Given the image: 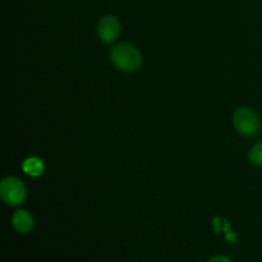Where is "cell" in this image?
<instances>
[{"instance_id": "8", "label": "cell", "mask_w": 262, "mask_h": 262, "mask_svg": "<svg viewBox=\"0 0 262 262\" xmlns=\"http://www.w3.org/2000/svg\"><path fill=\"white\" fill-rule=\"evenodd\" d=\"M207 262H232L229 257L227 256H222V255H217V256H212L211 258H209Z\"/></svg>"}, {"instance_id": "4", "label": "cell", "mask_w": 262, "mask_h": 262, "mask_svg": "<svg viewBox=\"0 0 262 262\" xmlns=\"http://www.w3.org/2000/svg\"><path fill=\"white\" fill-rule=\"evenodd\" d=\"M97 33L102 42H114L120 35V23L114 15H105L97 25Z\"/></svg>"}, {"instance_id": "1", "label": "cell", "mask_w": 262, "mask_h": 262, "mask_svg": "<svg viewBox=\"0 0 262 262\" xmlns=\"http://www.w3.org/2000/svg\"><path fill=\"white\" fill-rule=\"evenodd\" d=\"M110 60L119 71L136 72L142 64V56L136 46L122 42L112 48Z\"/></svg>"}, {"instance_id": "5", "label": "cell", "mask_w": 262, "mask_h": 262, "mask_svg": "<svg viewBox=\"0 0 262 262\" xmlns=\"http://www.w3.org/2000/svg\"><path fill=\"white\" fill-rule=\"evenodd\" d=\"M12 224L18 233L26 234V233L32 230L33 219L26 210H18V211H15L14 215H13Z\"/></svg>"}, {"instance_id": "6", "label": "cell", "mask_w": 262, "mask_h": 262, "mask_svg": "<svg viewBox=\"0 0 262 262\" xmlns=\"http://www.w3.org/2000/svg\"><path fill=\"white\" fill-rule=\"evenodd\" d=\"M23 170L32 177H37L42 174L43 164L38 158H30L23 164Z\"/></svg>"}, {"instance_id": "7", "label": "cell", "mask_w": 262, "mask_h": 262, "mask_svg": "<svg viewBox=\"0 0 262 262\" xmlns=\"http://www.w3.org/2000/svg\"><path fill=\"white\" fill-rule=\"evenodd\" d=\"M250 160L255 165H262V142L256 143L250 151Z\"/></svg>"}, {"instance_id": "3", "label": "cell", "mask_w": 262, "mask_h": 262, "mask_svg": "<svg viewBox=\"0 0 262 262\" xmlns=\"http://www.w3.org/2000/svg\"><path fill=\"white\" fill-rule=\"evenodd\" d=\"M0 196L7 205L18 206L26 200L27 191L20 179L15 177H7L0 184Z\"/></svg>"}, {"instance_id": "2", "label": "cell", "mask_w": 262, "mask_h": 262, "mask_svg": "<svg viewBox=\"0 0 262 262\" xmlns=\"http://www.w3.org/2000/svg\"><path fill=\"white\" fill-rule=\"evenodd\" d=\"M233 124L246 137H253L260 130V118L250 107H239L233 114Z\"/></svg>"}]
</instances>
